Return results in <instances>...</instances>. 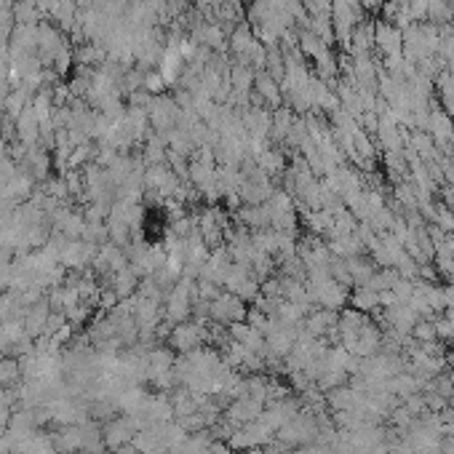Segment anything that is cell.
Masks as SVG:
<instances>
[{
  "mask_svg": "<svg viewBox=\"0 0 454 454\" xmlns=\"http://www.w3.org/2000/svg\"><path fill=\"white\" fill-rule=\"evenodd\" d=\"M246 313H249V307L243 300H238L235 294H230V291H222L216 300L209 302V318L219 324V326H230V324H238V321H246Z\"/></svg>",
  "mask_w": 454,
  "mask_h": 454,
  "instance_id": "cell-1",
  "label": "cell"
},
{
  "mask_svg": "<svg viewBox=\"0 0 454 454\" xmlns=\"http://www.w3.org/2000/svg\"><path fill=\"white\" fill-rule=\"evenodd\" d=\"M168 340H171V348L179 350V353H190V350H195V348H201L203 342L209 340V324L203 326L198 321H185V324H177V326L171 329V334H168Z\"/></svg>",
  "mask_w": 454,
  "mask_h": 454,
  "instance_id": "cell-2",
  "label": "cell"
},
{
  "mask_svg": "<svg viewBox=\"0 0 454 454\" xmlns=\"http://www.w3.org/2000/svg\"><path fill=\"white\" fill-rule=\"evenodd\" d=\"M265 412V401H257L252 395H238V398H233L225 409V419H230L235 428H243V425H249L254 419H259V415Z\"/></svg>",
  "mask_w": 454,
  "mask_h": 454,
  "instance_id": "cell-3",
  "label": "cell"
},
{
  "mask_svg": "<svg viewBox=\"0 0 454 454\" xmlns=\"http://www.w3.org/2000/svg\"><path fill=\"white\" fill-rule=\"evenodd\" d=\"M137 422H134V417H113L104 430H102V438L104 443L110 446V449H121V446H128V443L134 441V436H137Z\"/></svg>",
  "mask_w": 454,
  "mask_h": 454,
  "instance_id": "cell-4",
  "label": "cell"
},
{
  "mask_svg": "<svg viewBox=\"0 0 454 454\" xmlns=\"http://www.w3.org/2000/svg\"><path fill=\"white\" fill-rule=\"evenodd\" d=\"M51 316V305L43 302V300H35L32 307H27L25 316H22V326H25L27 337H38L46 331V324H49Z\"/></svg>",
  "mask_w": 454,
  "mask_h": 454,
  "instance_id": "cell-5",
  "label": "cell"
},
{
  "mask_svg": "<svg viewBox=\"0 0 454 454\" xmlns=\"http://www.w3.org/2000/svg\"><path fill=\"white\" fill-rule=\"evenodd\" d=\"M345 262H348V270H350V276H353V286H366L369 278L377 273V270H374V262L366 259L364 254L350 257V259H345Z\"/></svg>",
  "mask_w": 454,
  "mask_h": 454,
  "instance_id": "cell-6",
  "label": "cell"
},
{
  "mask_svg": "<svg viewBox=\"0 0 454 454\" xmlns=\"http://www.w3.org/2000/svg\"><path fill=\"white\" fill-rule=\"evenodd\" d=\"M350 302H353L355 310L361 313H372L379 307V291H372L366 286H355V291L350 294Z\"/></svg>",
  "mask_w": 454,
  "mask_h": 454,
  "instance_id": "cell-7",
  "label": "cell"
},
{
  "mask_svg": "<svg viewBox=\"0 0 454 454\" xmlns=\"http://www.w3.org/2000/svg\"><path fill=\"white\" fill-rule=\"evenodd\" d=\"M348 372L345 369H326L321 377L316 379V388L321 393H329L334 391V388H342V385H348Z\"/></svg>",
  "mask_w": 454,
  "mask_h": 454,
  "instance_id": "cell-8",
  "label": "cell"
},
{
  "mask_svg": "<svg viewBox=\"0 0 454 454\" xmlns=\"http://www.w3.org/2000/svg\"><path fill=\"white\" fill-rule=\"evenodd\" d=\"M22 377V364L16 358H0V388H11Z\"/></svg>",
  "mask_w": 454,
  "mask_h": 454,
  "instance_id": "cell-9",
  "label": "cell"
},
{
  "mask_svg": "<svg viewBox=\"0 0 454 454\" xmlns=\"http://www.w3.org/2000/svg\"><path fill=\"white\" fill-rule=\"evenodd\" d=\"M115 294L118 297H128L131 291H137V273H131V267H123V270H118V276H115Z\"/></svg>",
  "mask_w": 454,
  "mask_h": 454,
  "instance_id": "cell-10",
  "label": "cell"
},
{
  "mask_svg": "<svg viewBox=\"0 0 454 454\" xmlns=\"http://www.w3.org/2000/svg\"><path fill=\"white\" fill-rule=\"evenodd\" d=\"M412 334H415L417 342H433V340H438V337H436V324H433L430 318H419V321L415 324V329H412Z\"/></svg>",
  "mask_w": 454,
  "mask_h": 454,
  "instance_id": "cell-11",
  "label": "cell"
},
{
  "mask_svg": "<svg viewBox=\"0 0 454 454\" xmlns=\"http://www.w3.org/2000/svg\"><path fill=\"white\" fill-rule=\"evenodd\" d=\"M436 324V337L438 340H454V324L449 318H433Z\"/></svg>",
  "mask_w": 454,
  "mask_h": 454,
  "instance_id": "cell-12",
  "label": "cell"
},
{
  "mask_svg": "<svg viewBox=\"0 0 454 454\" xmlns=\"http://www.w3.org/2000/svg\"><path fill=\"white\" fill-rule=\"evenodd\" d=\"M391 417H393V425H395L398 430H409L412 428V422H415V417L409 415L404 406H401V409H393Z\"/></svg>",
  "mask_w": 454,
  "mask_h": 454,
  "instance_id": "cell-13",
  "label": "cell"
},
{
  "mask_svg": "<svg viewBox=\"0 0 454 454\" xmlns=\"http://www.w3.org/2000/svg\"><path fill=\"white\" fill-rule=\"evenodd\" d=\"M436 393L443 395V398H449L454 393V385H452V379H449V374H446V377H436Z\"/></svg>",
  "mask_w": 454,
  "mask_h": 454,
  "instance_id": "cell-14",
  "label": "cell"
},
{
  "mask_svg": "<svg viewBox=\"0 0 454 454\" xmlns=\"http://www.w3.org/2000/svg\"><path fill=\"white\" fill-rule=\"evenodd\" d=\"M206 454H233V449L227 446V441H211V446L206 449Z\"/></svg>",
  "mask_w": 454,
  "mask_h": 454,
  "instance_id": "cell-15",
  "label": "cell"
}]
</instances>
